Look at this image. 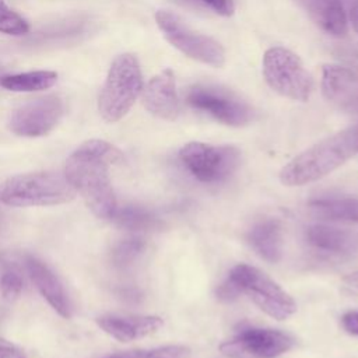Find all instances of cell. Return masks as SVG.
I'll list each match as a JSON object with an SVG mask.
<instances>
[{"mask_svg":"<svg viewBox=\"0 0 358 358\" xmlns=\"http://www.w3.org/2000/svg\"><path fill=\"white\" fill-rule=\"evenodd\" d=\"M252 249L264 260L275 263L282 255V234L278 221L263 220L255 224L246 236Z\"/></svg>","mask_w":358,"mask_h":358,"instance_id":"cell-18","label":"cell"},{"mask_svg":"<svg viewBox=\"0 0 358 358\" xmlns=\"http://www.w3.org/2000/svg\"><path fill=\"white\" fill-rule=\"evenodd\" d=\"M239 295H241V292H239L238 287L234 284V281L229 277L222 284H220L217 288V298L221 301H225V302L234 301Z\"/></svg>","mask_w":358,"mask_h":358,"instance_id":"cell-27","label":"cell"},{"mask_svg":"<svg viewBox=\"0 0 358 358\" xmlns=\"http://www.w3.org/2000/svg\"><path fill=\"white\" fill-rule=\"evenodd\" d=\"M186 102L196 110L204 112L222 124L241 127L255 119L253 108L234 92L210 84L192 85Z\"/></svg>","mask_w":358,"mask_h":358,"instance_id":"cell-9","label":"cell"},{"mask_svg":"<svg viewBox=\"0 0 358 358\" xmlns=\"http://www.w3.org/2000/svg\"><path fill=\"white\" fill-rule=\"evenodd\" d=\"M29 31L28 22L13 8H10L4 0H0V32L7 35H25Z\"/></svg>","mask_w":358,"mask_h":358,"instance_id":"cell-25","label":"cell"},{"mask_svg":"<svg viewBox=\"0 0 358 358\" xmlns=\"http://www.w3.org/2000/svg\"><path fill=\"white\" fill-rule=\"evenodd\" d=\"M122 159L115 145L94 138L83 143L66 161L64 176L98 218L110 220L117 207L109 166Z\"/></svg>","mask_w":358,"mask_h":358,"instance_id":"cell-1","label":"cell"},{"mask_svg":"<svg viewBox=\"0 0 358 358\" xmlns=\"http://www.w3.org/2000/svg\"><path fill=\"white\" fill-rule=\"evenodd\" d=\"M310 20L327 35L341 38L348 31L347 14L341 0H298Z\"/></svg>","mask_w":358,"mask_h":358,"instance_id":"cell-17","label":"cell"},{"mask_svg":"<svg viewBox=\"0 0 358 358\" xmlns=\"http://www.w3.org/2000/svg\"><path fill=\"white\" fill-rule=\"evenodd\" d=\"M1 218H3V217H1V213H0V227H1Z\"/></svg>","mask_w":358,"mask_h":358,"instance_id":"cell-32","label":"cell"},{"mask_svg":"<svg viewBox=\"0 0 358 358\" xmlns=\"http://www.w3.org/2000/svg\"><path fill=\"white\" fill-rule=\"evenodd\" d=\"M358 154V124L329 136L291 159L281 171L285 186H302L331 173Z\"/></svg>","mask_w":358,"mask_h":358,"instance_id":"cell-2","label":"cell"},{"mask_svg":"<svg viewBox=\"0 0 358 358\" xmlns=\"http://www.w3.org/2000/svg\"><path fill=\"white\" fill-rule=\"evenodd\" d=\"M344 282L355 289H358V271H354L351 274H348L347 277H344Z\"/></svg>","mask_w":358,"mask_h":358,"instance_id":"cell-31","label":"cell"},{"mask_svg":"<svg viewBox=\"0 0 358 358\" xmlns=\"http://www.w3.org/2000/svg\"><path fill=\"white\" fill-rule=\"evenodd\" d=\"M0 291L1 295L11 301L21 295L24 288V281L20 270L7 260H0Z\"/></svg>","mask_w":358,"mask_h":358,"instance_id":"cell-23","label":"cell"},{"mask_svg":"<svg viewBox=\"0 0 358 358\" xmlns=\"http://www.w3.org/2000/svg\"><path fill=\"white\" fill-rule=\"evenodd\" d=\"M313 215L322 220L358 222V199H317L308 204Z\"/></svg>","mask_w":358,"mask_h":358,"instance_id":"cell-19","label":"cell"},{"mask_svg":"<svg viewBox=\"0 0 358 358\" xmlns=\"http://www.w3.org/2000/svg\"><path fill=\"white\" fill-rule=\"evenodd\" d=\"M178 157L190 175L203 183L227 180L241 161V152L234 145H213L199 141L185 144Z\"/></svg>","mask_w":358,"mask_h":358,"instance_id":"cell-8","label":"cell"},{"mask_svg":"<svg viewBox=\"0 0 358 358\" xmlns=\"http://www.w3.org/2000/svg\"><path fill=\"white\" fill-rule=\"evenodd\" d=\"M110 220L119 228L127 231H152L158 229L162 225L159 218L154 215L150 210L134 204L116 207Z\"/></svg>","mask_w":358,"mask_h":358,"instance_id":"cell-21","label":"cell"},{"mask_svg":"<svg viewBox=\"0 0 358 358\" xmlns=\"http://www.w3.org/2000/svg\"><path fill=\"white\" fill-rule=\"evenodd\" d=\"M155 22L164 38L185 56L213 67L224 66L225 50L222 45L211 36L193 31L175 13L158 10Z\"/></svg>","mask_w":358,"mask_h":358,"instance_id":"cell-7","label":"cell"},{"mask_svg":"<svg viewBox=\"0 0 358 358\" xmlns=\"http://www.w3.org/2000/svg\"><path fill=\"white\" fill-rule=\"evenodd\" d=\"M63 101L57 95H45L29 99L10 116V130L22 137L48 134L63 116Z\"/></svg>","mask_w":358,"mask_h":358,"instance_id":"cell-11","label":"cell"},{"mask_svg":"<svg viewBox=\"0 0 358 358\" xmlns=\"http://www.w3.org/2000/svg\"><path fill=\"white\" fill-rule=\"evenodd\" d=\"M25 270L32 280L34 285L39 294L46 299V302L64 319L71 316V306L64 291L63 284L57 275L38 257L32 255L24 256Z\"/></svg>","mask_w":358,"mask_h":358,"instance_id":"cell-14","label":"cell"},{"mask_svg":"<svg viewBox=\"0 0 358 358\" xmlns=\"http://www.w3.org/2000/svg\"><path fill=\"white\" fill-rule=\"evenodd\" d=\"M143 91V74L137 57L131 53L119 55L110 64L99 94L98 109L109 122L120 120L134 105Z\"/></svg>","mask_w":358,"mask_h":358,"instance_id":"cell-4","label":"cell"},{"mask_svg":"<svg viewBox=\"0 0 358 358\" xmlns=\"http://www.w3.org/2000/svg\"><path fill=\"white\" fill-rule=\"evenodd\" d=\"M294 345L292 337L273 329L249 327L220 345L228 358H274Z\"/></svg>","mask_w":358,"mask_h":358,"instance_id":"cell-10","label":"cell"},{"mask_svg":"<svg viewBox=\"0 0 358 358\" xmlns=\"http://www.w3.org/2000/svg\"><path fill=\"white\" fill-rule=\"evenodd\" d=\"M76 193L64 175L32 172L6 179L0 185V203L11 207L57 206L71 201Z\"/></svg>","mask_w":358,"mask_h":358,"instance_id":"cell-3","label":"cell"},{"mask_svg":"<svg viewBox=\"0 0 358 358\" xmlns=\"http://www.w3.org/2000/svg\"><path fill=\"white\" fill-rule=\"evenodd\" d=\"M96 323L106 334L122 343L151 336L164 324L158 316H122L113 313L96 317Z\"/></svg>","mask_w":358,"mask_h":358,"instance_id":"cell-15","label":"cell"},{"mask_svg":"<svg viewBox=\"0 0 358 358\" xmlns=\"http://www.w3.org/2000/svg\"><path fill=\"white\" fill-rule=\"evenodd\" d=\"M57 81V74L49 70L27 71L10 76H0V87L14 92H34L53 87Z\"/></svg>","mask_w":358,"mask_h":358,"instance_id":"cell-20","label":"cell"},{"mask_svg":"<svg viewBox=\"0 0 358 358\" xmlns=\"http://www.w3.org/2000/svg\"><path fill=\"white\" fill-rule=\"evenodd\" d=\"M341 324H343V329L348 334L358 336V312L352 310V312H347L345 315H343Z\"/></svg>","mask_w":358,"mask_h":358,"instance_id":"cell-29","label":"cell"},{"mask_svg":"<svg viewBox=\"0 0 358 358\" xmlns=\"http://www.w3.org/2000/svg\"><path fill=\"white\" fill-rule=\"evenodd\" d=\"M144 108L164 120H175L180 113V102L176 91L175 74L165 69L154 76L141 91Z\"/></svg>","mask_w":358,"mask_h":358,"instance_id":"cell-13","label":"cell"},{"mask_svg":"<svg viewBox=\"0 0 358 358\" xmlns=\"http://www.w3.org/2000/svg\"><path fill=\"white\" fill-rule=\"evenodd\" d=\"M0 358H27V357L13 343L0 337Z\"/></svg>","mask_w":358,"mask_h":358,"instance_id":"cell-28","label":"cell"},{"mask_svg":"<svg viewBox=\"0 0 358 358\" xmlns=\"http://www.w3.org/2000/svg\"><path fill=\"white\" fill-rule=\"evenodd\" d=\"M105 358H192L190 348L185 345H164L151 350H134L108 355Z\"/></svg>","mask_w":358,"mask_h":358,"instance_id":"cell-22","label":"cell"},{"mask_svg":"<svg viewBox=\"0 0 358 358\" xmlns=\"http://www.w3.org/2000/svg\"><path fill=\"white\" fill-rule=\"evenodd\" d=\"M322 94L327 102L347 113L358 115V73L340 64H324Z\"/></svg>","mask_w":358,"mask_h":358,"instance_id":"cell-12","label":"cell"},{"mask_svg":"<svg viewBox=\"0 0 358 358\" xmlns=\"http://www.w3.org/2000/svg\"><path fill=\"white\" fill-rule=\"evenodd\" d=\"M348 17H350V22L352 25V29L358 34V1H355L348 11Z\"/></svg>","mask_w":358,"mask_h":358,"instance_id":"cell-30","label":"cell"},{"mask_svg":"<svg viewBox=\"0 0 358 358\" xmlns=\"http://www.w3.org/2000/svg\"><path fill=\"white\" fill-rule=\"evenodd\" d=\"M241 294L248 295L264 313L277 320H285L295 313L294 299L262 270L241 263L229 275Z\"/></svg>","mask_w":358,"mask_h":358,"instance_id":"cell-6","label":"cell"},{"mask_svg":"<svg viewBox=\"0 0 358 358\" xmlns=\"http://www.w3.org/2000/svg\"><path fill=\"white\" fill-rule=\"evenodd\" d=\"M263 77L277 94L305 102L313 91V78L302 60L292 50L282 46L268 48L262 60Z\"/></svg>","mask_w":358,"mask_h":358,"instance_id":"cell-5","label":"cell"},{"mask_svg":"<svg viewBox=\"0 0 358 358\" xmlns=\"http://www.w3.org/2000/svg\"><path fill=\"white\" fill-rule=\"evenodd\" d=\"M144 250V242L140 238H130L120 241L112 249V263L119 268L131 266Z\"/></svg>","mask_w":358,"mask_h":358,"instance_id":"cell-24","label":"cell"},{"mask_svg":"<svg viewBox=\"0 0 358 358\" xmlns=\"http://www.w3.org/2000/svg\"><path fill=\"white\" fill-rule=\"evenodd\" d=\"M308 243L319 252L348 256L358 252V234L327 225H312L306 229Z\"/></svg>","mask_w":358,"mask_h":358,"instance_id":"cell-16","label":"cell"},{"mask_svg":"<svg viewBox=\"0 0 358 358\" xmlns=\"http://www.w3.org/2000/svg\"><path fill=\"white\" fill-rule=\"evenodd\" d=\"M211 8L214 13L222 15V17H229L235 11V4L234 0H197Z\"/></svg>","mask_w":358,"mask_h":358,"instance_id":"cell-26","label":"cell"}]
</instances>
